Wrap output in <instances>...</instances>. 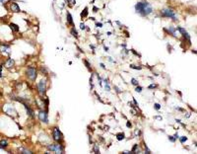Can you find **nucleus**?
I'll list each match as a JSON object with an SVG mask.
<instances>
[{
	"instance_id": "17",
	"label": "nucleus",
	"mask_w": 197,
	"mask_h": 154,
	"mask_svg": "<svg viewBox=\"0 0 197 154\" xmlns=\"http://www.w3.org/2000/svg\"><path fill=\"white\" fill-rule=\"evenodd\" d=\"M116 137H117V139L118 140H122V139H124V137H125V135H124V133H117L116 134Z\"/></svg>"
},
{
	"instance_id": "23",
	"label": "nucleus",
	"mask_w": 197,
	"mask_h": 154,
	"mask_svg": "<svg viewBox=\"0 0 197 154\" xmlns=\"http://www.w3.org/2000/svg\"><path fill=\"white\" fill-rule=\"evenodd\" d=\"M130 67H131V68H133V69H141V67H140V66H136V65H133V64H131V65H130Z\"/></svg>"
},
{
	"instance_id": "20",
	"label": "nucleus",
	"mask_w": 197,
	"mask_h": 154,
	"mask_svg": "<svg viewBox=\"0 0 197 154\" xmlns=\"http://www.w3.org/2000/svg\"><path fill=\"white\" fill-rule=\"evenodd\" d=\"M131 83H132L133 85H136V86H137V85H138V81L136 80L135 78H132V79H131Z\"/></svg>"
},
{
	"instance_id": "7",
	"label": "nucleus",
	"mask_w": 197,
	"mask_h": 154,
	"mask_svg": "<svg viewBox=\"0 0 197 154\" xmlns=\"http://www.w3.org/2000/svg\"><path fill=\"white\" fill-rule=\"evenodd\" d=\"M39 119L41 120V122L45 123V124H47L48 123V116H47V113L45 112V111H41L39 113Z\"/></svg>"
},
{
	"instance_id": "25",
	"label": "nucleus",
	"mask_w": 197,
	"mask_h": 154,
	"mask_svg": "<svg viewBox=\"0 0 197 154\" xmlns=\"http://www.w3.org/2000/svg\"><path fill=\"white\" fill-rule=\"evenodd\" d=\"M94 151H95L96 153H100V150H98V145H95V147H94Z\"/></svg>"
},
{
	"instance_id": "16",
	"label": "nucleus",
	"mask_w": 197,
	"mask_h": 154,
	"mask_svg": "<svg viewBox=\"0 0 197 154\" xmlns=\"http://www.w3.org/2000/svg\"><path fill=\"white\" fill-rule=\"evenodd\" d=\"M87 15H88V8L86 7V8L84 9V11H83V12L81 13V17H82V18H84V17H86Z\"/></svg>"
},
{
	"instance_id": "2",
	"label": "nucleus",
	"mask_w": 197,
	"mask_h": 154,
	"mask_svg": "<svg viewBox=\"0 0 197 154\" xmlns=\"http://www.w3.org/2000/svg\"><path fill=\"white\" fill-rule=\"evenodd\" d=\"M47 149L50 151H54L56 153H63L64 152V148L62 145L60 144H49L47 146Z\"/></svg>"
},
{
	"instance_id": "21",
	"label": "nucleus",
	"mask_w": 197,
	"mask_h": 154,
	"mask_svg": "<svg viewBox=\"0 0 197 154\" xmlns=\"http://www.w3.org/2000/svg\"><path fill=\"white\" fill-rule=\"evenodd\" d=\"M180 138V141H181V143H183V142H185L187 140V137H185V136H181V137H179Z\"/></svg>"
},
{
	"instance_id": "4",
	"label": "nucleus",
	"mask_w": 197,
	"mask_h": 154,
	"mask_svg": "<svg viewBox=\"0 0 197 154\" xmlns=\"http://www.w3.org/2000/svg\"><path fill=\"white\" fill-rule=\"evenodd\" d=\"M162 15L165 16V17H168V18H172L174 21L176 20V14H174V12L172 10H171V9H163L162 10Z\"/></svg>"
},
{
	"instance_id": "22",
	"label": "nucleus",
	"mask_w": 197,
	"mask_h": 154,
	"mask_svg": "<svg viewBox=\"0 0 197 154\" xmlns=\"http://www.w3.org/2000/svg\"><path fill=\"white\" fill-rule=\"evenodd\" d=\"M135 91H136V92H138V93H140V92L142 91V87H140V86H138V85H137V87H136Z\"/></svg>"
},
{
	"instance_id": "34",
	"label": "nucleus",
	"mask_w": 197,
	"mask_h": 154,
	"mask_svg": "<svg viewBox=\"0 0 197 154\" xmlns=\"http://www.w3.org/2000/svg\"><path fill=\"white\" fill-rule=\"evenodd\" d=\"M97 26H98V27H102V26H103V25H102V24H101V23H100V24H97Z\"/></svg>"
},
{
	"instance_id": "26",
	"label": "nucleus",
	"mask_w": 197,
	"mask_h": 154,
	"mask_svg": "<svg viewBox=\"0 0 197 154\" xmlns=\"http://www.w3.org/2000/svg\"><path fill=\"white\" fill-rule=\"evenodd\" d=\"M155 109H156V110H160V109H161L160 104H155Z\"/></svg>"
},
{
	"instance_id": "13",
	"label": "nucleus",
	"mask_w": 197,
	"mask_h": 154,
	"mask_svg": "<svg viewBox=\"0 0 197 154\" xmlns=\"http://www.w3.org/2000/svg\"><path fill=\"white\" fill-rule=\"evenodd\" d=\"M9 27H10V29L12 30L13 32H19V30H20L19 26L16 25V24H14V23H11V24L9 25Z\"/></svg>"
},
{
	"instance_id": "24",
	"label": "nucleus",
	"mask_w": 197,
	"mask_h": 154,
	"mask_svg": "<svg viewBox=\"0 0 197 154\" xmlns=\"http://www.w3.org/2000/svg\"><path fill=\"white\" fill-rule=\"evenodd\" d=\"M84 62H85V64H86V66H87V68L88 69H91V67H90V63L87 61V60H84Z\"/></svg>"
},
{
	"instance_id": "27",
	"label": "nucleus",
	"mask_w": 197,
	"mask_h": 154,
	"mask_svg": "<svg viewBox=\"0 0 197 154\" xmlns=\"http://www.w3.org/2000/svg\"><path fill=\"white\" fill-rule=\"evenodd\" d=\"M168 139L172 142H174V140H176V138H173V136H168Z\"/></svg>"
},
{
	"instance_id": "35",
	"label": "nucleus",
	"mask_w": 197,
	"mask_h": 154,
	"mask_svg": "<svg viewBox=\"0 0 197 154\" xmlns=\"http://www.w3.org/2000/svg\"><path fill=\"white\" fill-rule=\"evenodd\" d=\"M0 2H4V0H0Z\"/></svg>"
},
{
	"instance_id": "19",
	"label": "nucleus",
	"mask_w": 197,
	"mask_h": 154,
	"mask_svg": "<svg viewBox=\"0 0 197 154\" xmlns=\"http://www.w3.org/2000/svg\"><path fill=\"white\" fill-rule=\"evenodd\" d=\"M71 34H72V36H74V37H76V38L78 37V33H77V31L75 30V28H73L72 30H71Z\"/></svg>"
},
{
	"instance_id": "14",
	"label": "nucleus",
	"mask_w": 197,
	"mask_h": 154,
	"mask_svg": "<svg viewBox=\"0 0 197 154\" xmlns=\"http://www.w3.org/2000/svg\"><path fill=\"white\" fill-rule=\"evenodd\" d=\"M0 146H1L2 149H5V147L8 146V141L6 139H1L0 140Z\"/></svg>"
},
{
	"instance_id": "5",
	"label": "nucleus",
	"mask_w": 197,
	"mask_h": 154,
	"mask_svg": "<svg viewBox=\"0 0 197 154\" xmlns=\"http://www.w3.org/2000/svg\"><path fill=\"white\" fill-rule=\"evenodd\" d=\"M27 76L33 81H35L37 78V70L35 67H29L27 69Z\"/></svg>"
},
{
	"instance_id": "1",
	"label": "nucleus",
	"mask_w": 197,
	"mask_h": 154,
	"mask_svg": "<svg viewBox=\"0 0 197 154\" xmlns=\"http://www.w3.org/2000/svg\"><path fill=\"white\" fill-rule=\"evenodd\" d=\"M135 9L143 16H148L152 13V6L147 2H139L135 5Z\"/></svg>"
},
{
	"instance_id": "30",
	"label": "nucleus",
	"mask_w": 197,
	"mask_h": 154,
	"mask_svg": "<svg viewBox=\"0 0 197 154\" xmlns=\"http://www.w3.org/2000/svg\"><path fill=\"white\" fill-rule=\"evenodd\" d=\"M0 77H2V65L0 67Z\"/></svg>"
},
{
	"instance_id": "9",
	"label": "nucleus",
	"mask_w": 197,
	"mask_h": 154,
	"mask_svg": "<svg viewBox=\"0 0 197 154\" xmlns=\"http://www.w3.org/2000/svg\"><path fill=\"white\" fill-rule=\"evenodd\" d=\"M10 9H11V11L12 12H15V13H18V12H20V7L18 6V4L16 3V2H11L10 3Z\"/></svg>"
},
{
	"instance_id": "33",
	"label": "nucleus",
	"mask_w": 197,
	"mask_h": 154,
	"mask_svg": "<svg viewBox=\"0 0 197 154\" xmlns=\"http://www.w3.org/2000/svg\"><path fill=\"white\" fill-rule=\"evenodd\" d=\"M101 66H102V67H103V68H106V66H105V65H103V63H101Z\"/></svg>"
},
{
	"instance_id": "8",
	"label": "nucleus",
	"mask_w": 197,
	"mask_h": 154,
	"mask_svg": "<svg viewBox=\"0 0 197 154\" xmlns=\"http://www.w3.org/2000/svg\"><path fill=\"white\" fill-rule=\"evenodd\" d=\"M177 30H178L180 33H181V34H182V36H183V37H184V38H186V40H187L188 43H190V36H189V34H188V33H187L186 31H185L183 28H181V27H177Z\"/></svg>"
},
{
	"instance_id": "15",
	"label": "nucleus",
	"mask_w": 197,
	"mask_h": 154,
	"mask_svg": "<svg viewBox=\"0 0 197 154\" xmlns=\"http://www.w3.org/2000/svg\"><path fill=\"white\" fill-rule=\"evenodd\" d=\"M67 23L70 24V25H73V20H72V16H71V14L68 12L67 13Z\"/></svg>"
},
{
	"instance_id": "29",
	"label": "nucleus",
	"mask_w": 197,
	"mask_h": 154,
	"mask_svg": "<svg viewBox=\"0 0 197 154\" xmlns=\"http://www.w3.org/2000/svg\"><path fill=\"white\" fill-rule=\"evenodd\" d=\"M80 28H81L82 30H85V28H86V27H85V25H84L83 23H81V25H80Z\"/></svg>"
},
{
	"instance_id": "11",
	"label": "nucleus",
	"mask_w": 197,
	"mask_h": 154,
	"mask_svg": "<svg viewBox=\"0 0 197 154\" xmlns=\"http://www.w3.org/2000/svg\"><path fill=\"white\" fill-rule=\"evenodd\" d=\"M24 106H25V108H26V110H27V113H28V115L30 116L31 118H34L35 117V115H34V111L28 106V105H26V104H24Z\"/></svg>"
},
{
	"instance_id": "6",
	"label": "nucleus",
	"mask_w": 197,
	"mask_h": 154,
	"mask_svg": "<svg viewBox=\"0 0 197 154\" xmlns=\"http://www.w3.org/2000/svg\"><path fill=\"white\" fill-rule=\"evenodd\" d=\"M52 136H53V139L59 142V141H61L62 140V133H60V130L57 128H53V131H52Z\"/></svg>"
},
{
	"instance_id": "10",
	"label": "nucleus",
	"mask_w": 197,
	"mask_h": 154,
	"mask_svg": "<svg viewBox=\"0 0 197 154\" xmlns=\"http://www.w3.org/2000/svg\"><path fill=\"white\" fill-rule=\"evenodd\" d=\"M0 51L2 52H7V53H10V47L7 46V45H0Z\"/></svg>"
},
{
	"instance_id": "18",
	"label": "nucleus",
	"mask_w": 197,
	"mask_h": 154,
	"mask_svg": "<svg viewBox=\"0 0 197 154\" xmlns=\"http://www.w3.org/2000/svg\"><path fill=\"white\" fill-rule=\"evenodd\" d=\"M168 32H171V33H172V34L174 37L176 36V29H174V28H172V27H169V28H168Z\"/></svg>"
},
{
	"instance_id": "12",
	"label": "nucleus",
	"mask_w": 197,
	"mask_h": 154,
	"mask_svg": "<svg viewBox=\"0 0 197 154\" xmlns=\"http://www.w3.org/2000/svg\"><path fill=\"white\" fill-rule=\"evenodd\" d=\"M14 65V60L12 58H9L6 62H5V66H6L7 68H11Z\"/></svg>"
},
{
	"instance_id": "28",
	"label": "nucleus",
	"mask_w": 197,
	"mask_h": 154,
	"mask_svg": "<svg viewBox=\"0 0 197 154\" xmlns=\"http://www.w3.org/2000/svg\"><path fill=\"white\" fill-rule=\"evenodd\" d=\"M157 87V85L156 84H152V85H150L149 86V89H153V88H156Z\"/></svg>"
},
{
	"instance_id": "31",
	"label": "nucleus",
	"mask_w": 197,
	"mask_h": 154,
	"mask_svg": "<svg viewBox=\"0 0 197 154\" xmlns=\"http://www.w3.org/2000/svg\"><path fill=\"white\" fill-rule=\"evenodd\" d=\"M126 125H127V128H131V124L130 123H127Z\"/></svg>"
},
{
	"instance_id": "32",
	"label": "nucleus",
	"mask_w": 197,
	"mask_h": 154,
	"mask_svg": "<svg viewBox=\"0 0 197 154\" xmlns=\"http://www.w3.org/2000/svg\"><path fill=\"white\" fill-rule=\"evenodd\" d=\"M174 138H179V136H178L177 133H176V135H174Z\"/></svg>"
},
{
	"instance_id": "3",
	"label": "nucleus",
	"mask_w": 197,
	"mask_h": 154,
	"mask_svg": "<svg viewBox=\"0 0 197 154\" xmlns=\"http://www.w3.org/2000/svg\"><path fill=\"white\" fill-rule=\"evenodd\" d=\"M37 89H39V92L41 96H43L45 94V90H46V81L45 79H41L39 84H37Z\"/></svg>"
}]
</instances>
